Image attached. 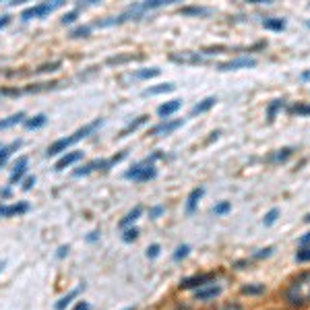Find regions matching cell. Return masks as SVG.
Masks as SVG:
<instances>
[{
  "label": "cell",
  "instance_id": "f35d334b",
  "mask_svg": "<svg viewBox=\"0 0 310 310\" xmlns=\"http://www.w3.org/2000/svg\"><path fill=\"white\" fill-rule=\"evenodd\" d=\"M33 184H36V176H29V178L25 180V184H23V190H31Z\"/></svg>",
  "mask_w": 310,
  "mask_h": 310
},
{
  "label": "cell",
  "instance_id": "ee69618b",
  "mask_svg": "<svg viewBox=\"0 0 310 310\" xmlns=\"http://www.w3.org/2000/svg\"><path fill=\"white\" fill-rule=\"evenodd\" d=\"M75 310H89V304H87V302H79V304L75 306Z\"/></svg>",
  "mask_w": 310,
  "mask_h": 310
},
{
  "label": "cell",
  "instance_id": "2e32d148",
  "mask_svg": "<svg viewBox=\"0 0 310 310\" xmlns=\"http://www.w3.org/2000/svg\"><path fill=\"white\" fill-rule=\"evenodd\" d=\"M176 85L174 83H164V85H157V87H149L143 91V95H159V93H170V91H174Z\"/></svg>",
  "mask_w": 310,
  "mask_h": 310
},
{
  "label": "cell",
  "instance_id": "7bdbcfd3",
  "mask_svg": "<svg viewBox=\"0 0 310 310\" xmlns=\"http://www.w3.org/2000/svg\"><path fill=\"white\" fill-rule=\"evenodd\" d=\"M300 244H302V246H306V244H310V232H308L306 236H302V238H300Z\"/></svg>",
  "mask_w": 310,
  "mask_h": 310
},
{
  "label": "cell",
  "instance_id": "b9f144b4",
  "mask_svg": "<svg viewBox=\"0 0 310 310\" xmlns=\"http://www.w3.org/2000/svg\"><path fill=\"white\" fill-rule=\"evenodd\" d=\"M8 21H10V17H8V15H2V17H0V27L8 25Z\"/></svg>",
  "mask_w": 310,
  "mask_h": 310
},
{
  "label": "cell",
  "instance_id": "836d02e7",
  "mask_svg": "<svg viewBox=\"0 0 310 310\" xmlns=\"http://www.w3.org/2000/svg\"><path fill=\"white\" fill-rule=\"evenodd\" d=\"M296 261H298V263H306V261H310V248L298 250V252H296Z\"/></svg>",
  "mask_w": 310,
  "mask_h": 310
},
{
  "label": "cell",
  "instance_id": "ffe728a7",
  "mask_svg": "<svg viewBox=\"0 0 310 310\" xmlns=\"http://www.w3.org/2000/svg\"><path fill=\"white\" fill-rule=\"evenodd\" d=\"M141 213H143V207H134V209L124 217V220H120V227H126V225H131V223H134L136 220L141 217Z\"/></svg>",
  "mask_w": 310,
  "mask_h": 310
},
{
  "label": "cell",
  "instance_id": "484cf974",
  "mask_svg": "<svg viewBox=\"0 0 310 310\" xmlns=\"http://www.w3.org/2000/svg\"><path fill=\"white\" fill-rule=\"evenodd\" d=\"M45 124V114H38L36 118H31V120H25V126L27 129H40V126Z\"/></svg>",
  "mask_w": 310,
  "mask_h": 310
},
{
  "label": "cell",
  "instance_id": "ab89813d",
  "mask_svg": "<svg viewBox=\"0 0 310 310\" xmlns=\"http://www.w3.org/2000/svg\"><path fill=\"white\" fill-rule=\"evenodd\" d=\"M271 252H273V248L269 246V248H265V250L257 252V259H267V257H271Z\"/></svg>",
  "mask_w": 310,
  "mask_h": 310
},
{
  "label": "cell",
  "instance_id": "f1b7e54d",
  "mask_svg": "<svg viewBox=\"0 0 310 310\" xmlns=\"http://www.w3.org/2000/svg\"><path fill=\"white\" fill-rule=\"evenodd\" d=\"M292 114H298V116H308L310 114V106H306V103H296V106L290 108Z\"/></svg>",
  "mask_w": 310,
  "mask_h": 310
},
{
  "label": "cell",
  "instance_id": "681fc988",
  "mask_svg": "<svg viewBox=\"0 0 310 310\" xmlns=\"http://www.w3.org/2000/svg\"><path fill=\"white\" fill-rule=\"evenodd\" d=\"M304 221H308V223H310V213H308V215L304 217Z\"/></svg>",
  "mask_w": 310,
  "mask_h": 310
},
{
  "label": "cell",
  "instance_id": "44dd1931",
  "mask_svg": "<svg viewBox=\"0 0 310 310\" xmlns=\"http://www.w3.org/2000/svg\"><path fill=\"white\" fill-rule=\"evenodd\" d=\"M283 106H285V101H283V99H273V101H271V106H269V110H267V118H269V122L275 120L277 112H279Z\"/></svg>",
  "mask_w": 310,
  "mask_h": 310
},
{
  "label": "cell",
  "instance_id": "7a4b0ae2",
  "mask_svg": "<svg viewBox=\"0 0 310 310\" xmlns=\"http://www.w3.org/2000/svg\"><path fill=\"white\" fill-rule=\"evenodd\" d=\"M99 124H101V120L97 118L95 122H89V124H85V126H83V129H79L77 133H73L71 136H64V139H58L56 143H52V145H50V149H48V151H45V155L50 157V155H58V153L66 151V147H71V145H75L77 141L85 139V136L93 133V131L97 129V126H99Z\"/></svg>",
  "mask_w": 310,
  "mask_h": 310
},
{
  "label": "cell",
  "instance_id": "db71d44e",
  "mask_svg": "<svg viewBox=\"0 0 310 310\" xmlns=\"http://www.w3.org/2000/svg\"><path fill=\"white\" fill-rule=\"evenodd\" d=\"M182 310H186V308H182Z\"/></svg>",
  "mask_w": 310,
  "mask_h": 310
},
{
  "label": "cell",
  "instance_id": "5b68a950",
  "mask_svg": "<svg viewBox=\"0 0 310 310\" xmlns=\"http://www.w3.org/2000/svg\"><path fill=\"white\" fill-rule=\"evenodd\" d=\"M126 157V153H118L116 157H112V159H95V162H91V164H87V166H83V168H77L75 170V176H83V174H89V172H93V170H97V168H101V170H108L110 166H114L116 162H120V159H124Z\"/></svg>",
  "mask_w": 310,
  "mask_h": 310
},
{
  "label": "cell",
  "instance_id": "30bf717a",
  "mask_svg": "<svg viewBox=\"0 0 310 310\" xmlns=\"http://www.w3.org/2000/svg\"><path fill=\"white\" fill-rule=\"evenodd\" d=\"M27 172V157L23 155L17 159V164H15V170H13V174H10V184H15V182H19L23 178V174Z\"/></svg>",
  "mask_w": 310,
  "mask_h": 310
},
{
  "label": "cell",
  "instance_id": "83f0119b",
  "mask_svg": "<svg viewBox=\"0 0 310 310\" xmlns=\"http://www.w3.org/2000/svg\"><path fill=\"white\" fill-rule=\"evenodd\" d=\"M157 75H159V68H145V71L134 73L133 77L134 79H151V77H157Z\"/></svg>",
  "mask_w": 310,
  "mask_h": 310
},
{
  "label": "cell",
  "instance_id": "f907efd6",
  "mask_svg": "<svg viewBox=\"0 0 310 310\" xmlns=\"http://www.w3.org/2000/svg\"><path fill=\"white\" fill-rule=\"evenodd\" d=\"M2 267H4V261H0V271H2Z\"/></svg>",
  "mask_w": 310,
  "mask_h": 310
},
{
  "label": "cell",
  "instance_id": "9c48e42d",
  "mask_svg": "<svg viewBox=\"0 0 310 310\" xmlns=\"http://www.w3.org/2000/svg\"><path fill=\"white\" fill-rule=\"evenodd\" d=\"M174 62H182V64H199L203 58L199 52H182V54H172L170 56Z\"/></svg>",
  "mask_w": 310,
  "mask_h": 310
},
{
  "label": "cell",
  "instance_id": "7402d4cb",
  "mask_svg": "<svg viewBox=\"0 0 310 310\" xmlns=\"http://www.w3.org/2000/svg\"><path fill=\"white\" fill-rule=\"evenodd\" d=\"M23 118H25V114L19 112V114H13V116H8L4 120H0V129H8V126H15L19 122H23Z\"/></svg>",
  "mask_w": 310,
  "mask_h": 310
},
{
  "label": "cell",
  "instance_id": "8d00e7d4",
  "mask_svg": "<svg viewBox=\"0 0 310 310\" xmlns=\"http://www.w3.org/2000/svg\"><path fill=\"white\" fill-rule=\"evenodd\" d=\"M77 15H79V10H77V8L71 10V13H66V15L62 17V23H64V25H68V23H73V21L77 19Z\"/></svg>",
  "mask_w": 310,
  "mask_h": 310
},
{
  "label": "cell",
  "instance_id": "9a60e30c",
  "mask_svg": "<svg viewBox=\"0 0 310 310\" xmlns=\"http://www.w3.org/2000/svg\"><path fill=\"white\" fill-rule=\"evenodd\" d=\"M203 192H205V188L199 186V188H194V190L188 194V203H186V211H188V213H192L194 209H197V203H199V199L203 197Z\"/></svg>",
  "mask_w": 310,
  "mask_h": 310
},
{
  "label": "cell",
  "instance_id": "60d3db41",
  "mask_svg": "<svg viewBox=\"0 0 310 310\" xmlns=\"http://www.w3.org/2000/svg\"><path fill=\"white\" fill-rule=\"evenodd\" d=\"M162 213H164V207H153V209L149 211V215H151V217H157V215H162Z\"/></svg>",
  "mask_w": 310,
  "mask_h": 310
},
{
  "label": "cell",
  "instance_id": "603a6c76",
  "mask_svg": "<svg viewBox=\"0 0 310 310\" xmlns=\"http://www.w3.org/2000/svg\"><path fill=\"white\" fill-rule=\"evenodd\" d=\"M79 292H81V288H75L73 292H68V294H66V296L62 298L60 302H56V308H58V310H64V308H66L68 304L73 302V298H77V296H79Z\"/></svg>",
  "mask_w": 310,
  "mask_h": 310
},
{
  "label": "cell",
  "instance_id": "f546056e",
  "mask_svg": "<svg viewBox=\"0 0 310 310\" xmlns=\"http://www.w3.org/2000/svg\"><path fill=\"white\" fill-rule=\"evenodd\" d=\"M89 31H91V27H89V25L77 27V29H73V31H71V38H87V36H89Z\"/></svg>",
  "mask_w": 310,
  "mask_h": 310
},
{
  "label": "cell",
  "instance_id": "74e56055",
  "mask_svg": "<svg viewBox=\"0 0 310 310\" xmlns=\"http://www.w3.org/2000/svg\"><path fill=\"white\" fill-rule=\"evenodd\" d=\"M159 255V246L157 244H151V246H149V250H147V257L149 259H155Z\"/></svg>",
  "mask_w": 310,
  "mask_h": 310
},
{
  "label": "cell",
  "instance_id": "d590c367",
  "mask_svg": "<svg viewBox=\"0 0 310 310\" xmlns=\"http://www.w3.org/2000/svg\"><path fill=\"white\" fill-rule=\"evenodd\" d=\"M188 250H190V246H186V244H184V246H180V248H178V250L174 252V259H176V261H180V259H184V257L188 255Z\"/></svg>",
  "mask_w": 310,
  "mask_h": 310
},
{
  "label": "cell",
  "instance_id": "d6986e66",
  "mask_svg": "<svg viewBox=\"0 0 310 310\" xmlns=\"http://www.w3.org/2000/svg\"><path fill=\"white\" fill-rule=\"evenodd\" d=\"M263 27L269 31H283L285 29V21L283 19H265L263 21Z\"/></svg>",
  "mask_w": 310,
  "mask_h": 310
},
{
  "label": "cell",
  "instance_id": "7c38bea8",
  "mask_svg": "<svg viewBox=\"0 0 310 310\" xmlns=\"http://www.w3.org/2000/svg\"><path fill=\"white\" fill-rule=\"evenodd\" d=\"M180 106H182L180 99H172V101L164 103V106H159V108H157V114H159V116H164V118H168V116H172L174 112H178Z\"/></svg>",
  "mask_w": 310,
  "mask_h": 310
},
{
  "label": "cell",
  "instance_id": "ba28073f",
  "mask_svg": "<svg viewBox=\"0 0 310 310\" xmlns=\"http://www.w3.org/2000/svg\"><path fill=\"white\" fill-rule=\"evenodd\" d=\"M213 279V275L209 273V275H197V277H188V279H184L180 283V288H184V290H188V288H203V285H207Z\"/></svg>",
  "mask_w": 310,
  "mask_h": 310
},
{
  "label": "cell",
  "instance_id": "8992f818",
  "mask_svg": "<svg viewBox=\"0 0 310 310\" xmlns=\"http://www.w3.org/2000/svg\"><path fill=\"white\" fill-rule=\"evenodd\" d=\"M257 66V58H250V56H242V58H234L229 62H223L220 64L217 68L220 71H238V68H252Z\"/></svg>",
  "mask_w": 310,
  "mask_h": 310
},
{
  "label": "cell",
  "instance_id": "6da1fadb",
  "mask_svg": "<svg viewBox=\"0 0 310 310\" xmlns=\"http://www.w3.org/2000/svg\"><path fill=\"white\" fill-rule=\"evenodd\" d=\"M285 300L292 306H304L310 302V271L298 275L285 292Z\"/></svg>",
  "mask_w": 310,
  "mask_h": 310
},
{
  "label": "cell",
  "instance_id": "f6af8a7d",
  "mask_svg": "<svg viewBox=\"0 0 310 310\" xmlns=\"http://www.w3.org/2000/svg\"><path fill=\"white\" fill-rule=\"evenodd\" d=\"M221 310H242V308H240L238 304H227V306H223Z\"/></svg>",
  "mask_w": 310,
  "mask_h": 310
},
{
  "label": "cell",
  "instance_id": "4fadbf2b",
  "mask_svg": "<svg viewBox=\"0 0 310 310\" xmlns=\"http://www.w3.org/2000/svg\"><path fill=\"white\" fill-rule=\"evenodd\" d=\"M83 157V153L81 151H73V153H66L62 159H58V164H56V168L54 170H64V168H68V166H73L75 162H79V159Z\"/></svg>",
  "mask_w": 310,
  "mask_h": 310
},
{
  "label": "cell",
  "instance_id": "cb8c5ba5",
  "mask_svg": "<svg viewBox=\"0 0 310 310\" xmlns=\"http://www.w3.org/2000/svg\"><path fill=\"white\" fill-rule=\"evenodd\" d=\"M211 10L209 8H203V6H186V8H182V15H197V17H205V15H209Z\"/></svg>",
  "mask_w": 310,
  "mask_h": 310
},
{
  "label": "cell",
  "instance_id": "52a82bcc",
  "mask_svg": "<svg viewBox=\"0 0 310 310\" xmlns=\"http://www.w3.org/2000/svg\"><path fill=\"white\" fill-rule=\"evenodd\" d=\"M184 124V120H168V122H162V124H157L155 129L151 131V134L155 136H164V134H170V133H174L176 129H180V126Z\"/></svg>",
  "mask_w": 310,
  "mask_h": 310
},
{
  "label": "cell",
  "instance_id": "816d5d0a",
  "mask_svg": "<svg viewBox=\"0 0 310 310\" xmlns=\"http://www.w3.org/2000/svg\"><path fill=\"white\" fill-rule=\"evenodd\" d=\"M306 25H308V27H310V21H308V23H306Z\"/></svg>",
  "mask_w": 310,
  "mask_h": 310
},
{
  "label": "cell",
  "instance_id": "e0dca14e",
  "mask_svg": "<svg viewBox=\"0 0 310 310\" xmlns=\"http://www.w3.org/2000/svg\"><path fill=\"white\" fill-rule=\"evenodd\" d=\"M215 103H217L215 97H207V99H203L201 103H197V106L190 110V114H192V116H197V114H203V112H207V110H211Z\"/></svg>",
  "mask_w": 310,
  "mask_h": 310
},
{
  "label": "cell",
  "instance_id": "5bb4252c",
  "mask_svg": "<svg viewBox=\"0 0 310 310\" xmlns=\"http://www.w3.org/2000/svg\"><path fill=\"white\" fill-rule=\"evenodd\" d=\"M29 209V207L25 203H19V205H0V217H6V215H17V213H25Z\"/></svg>",
  "mask_w": 310,
  "mask_h": 310
},
{
  "label": "cell",
  "instance_id": "bcb514c9",
  "mask_svg": "<svg viewBox=\"0 0 310 310\" xmlns=\"http://www.w3.org/2000/svg\"><path fill=\"white\" fill-rule=\"evenodd\" d=\"M66 252H68V246H60V248H58V257H64Z\"/></svg>",
  "mask_w": 310,
  "mask_h": 310
},
{
  "label": "cell",
  "instance_id": "7dc6e473",
  "mask_svg": "<svg viewBox=\"0 0 310 310\" xmlns=\"http://www.w3.org/2000/svg\"><path fill=\"white\" fill-rule=\"evenodd\" d=\"M97 238H99V232H93V234H91V236H89L87 240H89V242H95V240H97Z\"/></svg>",
  "mask_w": 310,
  "mask_h": 310
},
{
  "label": "cell",
  "instance_id": "c3c4849f",
  "mask_svg": "<svg viewBox=\"0 0 310 310\" xmlns=\"http://www.w3.org/2000/svg\"><path fill=\"white\" fill-rule=\"evenodd\" d=\"M302 79H304V81H308V79H310V71H306V73L302 75Z\"/></svg>",
  "mask_w": 310,
  "mask_h": 310
},
{
  "label": "cell",
  "instance_id": "ac0fdd59",
  "mask_svg": "<svg viewBox=\"0 0 310 310\" xmlns=\"http://www.w3.org/2000/svg\"><path fill=\"white\" fill-rule=\"evenodd\" d=\"M19 147H21V141H15V143H10L6 147H0V168L6 164V159L10 157V153H13L15 149H19Z\"/></svg>",
  "mask_w": 310,
  "mask_h": 310
},
{
  "label": "cell",
  "instance_id": "4dcf8cb0",
  "mask_svg": "<svg viewBox=\"0 0 310 310\" xmlns=\"http://www.w3.org/2000/svg\"><path fill=\"white\" fill-rule=\"evenodd\" d=\"M229 209H232V205H229L227 201H223V203H217V205L213 207V213H215V215H223V213H227Z\"/></svg>",
  "mask_w": 310,
  "mask_h": 310
},
{
  "label": "cell",
  "instance_id": "d4e9b609",
  "mask_svg": "<svg viewBox=\"0 0 310 310\" xmlns=\"http://www.w3.org/2000/svg\"><path fill=\"white\" fill-rule=\"evenodd\" d=\"M147 122V116H139V118H136L134 122H131L129 126H126V129L120 133V136H126V134H129V133H133V131H136V129H139V126L141 124H145Z\"/></svg>",
  "mask_w": 310,
  "mask_h": 310
},
{
  "label": "cell",
  "instance_id": "277c9868",
  "mask_svg": "<svg viewBox=\"0 0 310 310\" xmlns=\"http://www.w3.org/2000/svg\"><path fill=\"white\" fill-rule=\"evenodd\" d=\"M58 6H62V0H56V2H44V4H38V6H29L21 13V19L23 21H29V19H38V17H45L50 15L52 10H56Z\"/></svg>",
  "mask_w": 310,
  "mask_h": 310
},
{
  "label": "cell",
  "instance_id": "4316f807",
  "mask_svg": "<svg viewBox=\"0 0 310 310\" xmlns=\"http://www.w3.org/2000/svg\"><path fill=\"white\" fill-rule=\"evenodd\" d=\"M290 155H292V149H290V147L279 149V151L275 153V155H271V162H285V159H288Z\"/></svg>",
  "mask_w": 310,
  "mask_h": 310
},
{
  "label": "cell",
  "instance_id": "e575fe53",
  "mask_svg": "<svg viewBox=\"0 0 310 310\" xmlns=\"http://www.w3.org/2000/svg\"><path fill=\"white\" fill-rule=\"evenodd\" d=\"M136 236H139V229H136V227H131V229H126V232H124L122 240H124V242H131V240H134Z\"/></svg>",
  "mask_w": 310,
  "mask_h": 310
},
{
  "label": "cell",
  "instance_id": "3957f363",
  "mask_svg": "<svg viewBox=\"0 0 310 310\" xmlns=\"http://www.w3.org/2000/svg\"><path fill=\"white\" fill-rule=\"evenodd\" d=\"M159 157V153H153L151 157H147L145 162H141V164H136L133 170H129L124 174V178H129V180H136V182H145V180H151V178H155V174H157V170L153 168V162Z\"/></svg>",
  "mask_w": 310,
  "mask_h": 310
},
{
  "label": "cell",
  "instance_id": "d6a6232c",
  "mask_svg": "<svg viewBox=\"0 0 310 310\" xmlns=\"http://www.w3.org/2000/svg\"><path fill=\"white\" fill-rule=\"evenodd\" d=\"M277 215H279V209H271L267 215H265V220H263V223L265 225H273L275 220H277Z\"/></svg>",
  "mask_w": 310,
  "mask_h": 310
},
{
  "label": "cell",
  "instance_id": "f5cc1de1",
  "mask_svg": "<svg viewBox=\"0 0 310 310\" xmlns=\"http://www.w3.org/2000/svg\"><path fill=\"white\" fill-rule=\"evenodd\" d=\"M126 310H134V308H126Z\"/></svg>",
  "mask_w": 310,
  "mask_h": 310
},
{
  "label": "cell",
  "instance_id": "1f68e13d",
  "mask_svg": "<svg viewBox=\"0 0 310 310\" xmlns=\"http://www.w3.org/2000/svg\"><path fill=\"white\" fill-rule=\"evenodd\" d=\"M265 292V288L263 285H244L242 288V294H248V296H252V294H263Z\"/></svg>",
  "mask_w": 310,
  "mask_h": 310
},
{
  "label": "cell",
  "instance_id": "8fae6325",
  "mask_svg": "<svg viewBox=\"0 0 310 310\" xmlns=\"http://www.w3.org/2000/svg\"><path fill=\"white\" fill-rule=\"evenodd\" d=\"M220 294H221L220 285H209V288L203 285V288L197 290V298H199V300H211V298H217Z\"/></svg>",
  "mask_w": 310,
  "mask_h": 310
}]
</instances>
